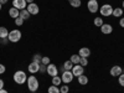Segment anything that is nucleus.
Wrapping results in <instances>:
<instances>
[{
	"mask_svg": "<svg viewBox=\"0 0 124 93\" xmlns=\"http://www.w3.org/2000/svg\"><path fill=\"white\" fill-rule=\"evenodd\" d=\"M26 83H27V88H29L30 92H36L39 89V81H37V78L34 75H31L30 77H27Z\"/></svg>",
	"mask_w": 124,
	"mask_h": 93,
	"instance_id": "nucleus-1",
	"label": "nucleus"
},
{
	"mask_svg": "<svg viewBox=\"0 0 124 93\" xmlns=\"http://www.w3.org/2000/svg\"><path fill=\"white\" fill-rule=\"evenodd\" d=\"M14 82L16 85H24L25 82L27 81V76L24 71H16L14 73Z\"/></svg>",
	"mask_w": 124,
	"mask_h": 93,
	"instance_id": "nucleus-2",
	"label": "nucleus"
},
{
	"mask_svg": "<svg viewBox=\"0 0 124 93\" xmlns=\"http://www.w3.org/2000/svg\"><path fill=\"white\" fill-rule=\"evenodd\" d=\"M21 31L15 29V30H11L9 32V36H8V40L10 41V42H19L20 39H21Z\"/></svg>",
	"mask_w": 124,
	"mask_h": 93,
	"instance_id": "nucleus-3",
	"label": "nucleus"
},
{
	"mask_svg": "<svg viewBox=\"0 0 124 93\" xmlns=\"http://www.w3.org/2000/svg\"><path fill=\"white\" fill-rule=\"evenodd\" d=\"M99 13H101V16H104V17L112 16L113 15V8L109 4H104V5H102V8H99Z\"/></svg>",
	"mask_w": 124,
	"mask_h": 93,
	"instance_id": "nucleus-4",
	"label": "nucleus"
},
{
	"mask_svg": "<svg viewBox=\"0 0 124 93\" xmlns=\"http://www.w3.org/2000/svg\"><path fill=\"white\" fill-rule=\"evenodd\" d=\"M73 73H72V71H63L62 72V76H61V79L62 82H63L65 85H68L72 82V79H73Z\"/></svg>",
	"mask_w": 124,
	"mask_h": 93,
	"instance_id": "nucleus-5",
	"label": "nucleus"
},
{
	"mask_svg": "<svg viewBox=\"0 0 124 93\" xmlns=\"http://www.w3.org/2000/svg\"><path fill=\"white\" fill-rule=\"evenodd\" d=\"M87 9H88V11H89V13H92V14L97 13L98 10H99L98 1H97V0H89V1L87 3Z\"/></svg>",
	"mask_w": 124,
	"mask_h": 93,
	"instance_id": "nucleus-6",
	"label": "nucleus"
},
{
	"mask_svg": "<svg viewBox=\"0 0 124 93\" xmlns=\"http://www.w3.org/2000/svg\"><path fill=\"white\" fill-rule=\"evenodd\" d=\"M46 73H47L50 77H55V76H57V73H58V68H57V66L54 65V63L47 65V71H46Z\"/></svg>",
	"mask_w": 124,
	"mask_h": 93,
	"instance_id": "nucleus-7",
	"label": "nucleus"
},
{
	"mask_svg": "<svg viewBox=\"0 0 124 93\" xmlns=\"http://www.w3.org/2000/svg\"><path fill=\"white\" fill-rule=\"evenodd\" d=\"M13 6L17 10H24L27 8V3L26 0H13Z\"/></svg>",
	"mask_w": 124,
	"mask_h": 93,
	"instance_id": "nucleus-8",
	"label": "nucleus"
},
{
	"mask_svg": "<svg viewBox=\"0 0 124 93\" xmlns=\"http://www.w3.org/2000/svg\"><path fill=\"white\" fill-rule=\"evenodd\" d=\"M39 70H40V63H39V62H35V61H32V62H31V63L27 66V71L30 72L31 75L37 73Z\"/></svg>",
	"mask_w": 124,
	"mask_h": 93,
	"instance_id": "nucleus-9",
	"label": "nucleus"
},
{
	"mask_svg": "<svg viewBox=\"0 0 124 93\" xmlns=\"http://www.w3.org/2000/svg\"><path fill=\"white\" fill-rule=\"evenodd\" d=\"M26 10L30 13V15H37V14H39V11H40L39 5H37V4H35V3L29 4V5H27V8H26Z\"/></svg>",
	"mask_w": 124,
	"mask_h": 93,
	"instance_id": "nucleus-10",
	"label": "nucleus"
},
{
	"mask_svg": "<svg viewBox=\"0 0 124 93\" xmlns=\"http://www.w3.org/2000/svg\"><path fill=\"white\" fill-rule=\"evenodd\" d=\"M83 72H85V70H83V67H82L81 65H75L73 68H72V73H73L75 77L82 76V75H83Z\"/></svg>",
	"mask_w": 124,
	"mask_h": 93,
	"instance_id": "nucleus-11",
	"label": "nucleus"
},
{
	"mask_svg": "<svg viewBox=\"0 0 124 93\" xmlns=\"http://www.w3.org/2000/svg\"><path fill=\"white\" fill-rule=\"evenodd\" d=\"M123 73V68L120 66H113L110 68V76L113 77H119Z\"/></svg>",
	"mask_w": 124,
	"mask_h": 93,
	"instance_id": "nucleus-12",
	"label": "nucleus"
},
{
	"mask_svg": "<svg viewBox=\"0 0 124 93\" xmlns=\"http://www.w3.org/2000/svg\"><path fill=\"white\" fill-rule=\"evenodd\" d=\"M101 31H102V34H104V35H109V34H112L113 27L109 24H103L101 26Z\"/></svg>",
	"mask_w": 124,
	"mask_h": 93,
	"instance_id": "nucleus-13",
	"label": "nucleus"
},
{
	"mask_svg": "<svg viewBox=\"0 0 124 93\" xmlns=\"http://www.w3.org/2000/svg\"><path fill=\"white\" fill-rule=\"evenodd\" d=\"M9 15H10V17H13L14 20L16 19V17H19L20 16V10H17L16 8H10L9 9Z\"/></svg>",
	"mask_w": 124,
	"mask_h": 93,
	"instance_id": "nucleus-14",
	"label": "nucleus"
},
{
	"mask_svg": "<svg viewBox=\"0 0 124 93\" xmlns=\"http://www.w3.org/2000/svg\"><path fill=\"white\" fill-rule=\"evenodd\" d=\"M78 55H79L81 57H89L91 50H89L88 47H82V48H79V51H78Z\"/></svg>",
	"mask_w": 124,
	"mask_h": 93,
	"instance_id": "nucleus-15",
	"label": "nucleus"
},
{
	"mask_svg": "<svg viewBox=\"0 0 124 93\" xmlns=\"http://www.w3.org/2000/svg\"><path fill=\"white\" fill-rule=\"evenodd\" d=\"M9 32H10V31H9L6 27H4V26H0V39H8Z\"/></svg>",
	"mask_w": 124,
	"mask_h": 93,
	"instance_id": "nucleus-16",
	"label": "nucleus"
},
{
	"mask_svg": "<svg viewBox=\"0 0 124 93\" xmlns=\"http://www.w3.org/2000/svg\"><path fill=\"white\" fill-rule=\"evenodd\" d=\"M113 16H116V17H122V16H123V9H122V8H116V9H113Z\"/></svg>",
	"mask_w": 124,
	"mask_h": 93,
	"instance_id": "nucleus-17",
	"label": "nucleus"
},
{
	"mask_svg": "<svg viewBox=\"0 0 124 93\" xmlns=\"http://www.w3.org/2000/svg\"><path fill=\"white\" fill-rule=\"evenodd\" d=\"M73 63H72V62L68 60V61H65V63H63V66H62V67H63L65 68V71H72V68H73Z\"/></svg>",
	"mask_w": 124,
	"mask_h": 93,
	"instance_id": "nucleus-18",
	"label": "nucleus"
},
{
	"mask_svg": "<svg viewBox=\"0 0 124 93\" xmlns=\"http://www.w3.org/2000/svg\"><path fill=\"white\" fill-rule=\"evenodd\" d=\"M79 60H81V56L79 55H72L71 58H70V61L73 65H79Z\"/></svg>",
	"mask_w": 124,
	"mask_h": 93,
	"instance_id": "nucleus-19",
	"label": "nucleus"
},
{
	"mask_svg": "<svg viewBox=\"0 0 124 93\" xmlns=\"http://www.w3.org/2000/svg\"><path fill=\"white\" fill-rule=\"evenodd\" d=\"M77 78H78V83L82 85V86H85V85L88 83V77H86L85 75H82V76H79V77H77Z\"/></svg>",
	"mask_w": 124,
	"mask_h": 93,
	"instance_id": "nucleus-20",
	"label": "nucleus"
},
{
	"mask_svg": "<svg viewBox=\"0 0 124 93\" xmlns=\"http://www.w3.org/2000/svg\"><path fill=\"white\" fill-rule=\"evenodd\" d=\"M30 13L27 11L26 9H24V10H20V17H23L24 20H27V19H30Z\"/></svg>",
	"mask_w": 124,
	"mask_h": 93,
	"instance_id": "nucleus-21",
	"label": "nucleus"
},
{
	"mask_svg": "<svg viewBox=\"0 0 124 93\" xmlns=\"http://www.w3.org/2000/svg\"><path fill=\"white\" fill-rule=\"evenodd\" d=\"M68 1H70V5L72 8H79L81 4H82L81 0H68Z\"/></svg>",
	"mask_w": 124,
	"mask_h": 93,
	"instance_id": "nucleus-22",
	"label": "nucleus"
},
{
	"mask_svg": "<svg viewBox=\"0 0 124 93\" xmlns=\"http://www.w3.org/2000/svg\"><path fill=\"white\" fill-rule=\"evenodd\" d=\"M62 83V79H61V77H58V76H55V77H52V85L54 86H60Z\"/></svg>",
	"mask_w": 124,
	"mask_h": 93,
	"instance_id": "nucleus-23",
	"label": "nucleus"
},
{
	"mask_svg": "<svg viewBox=\"0 0 124 93\" xmlns=\"http://www.w3.org/2000/svg\"><path fill=\"white\" fill-rule=\"evenodd\" d=\"M47 93H61L60 92V88L57 87V86H51V87H48V89H47Z\"/></svg>",
	"mask_w": 124,
	"mask_h": 93,
	"instance_id": "nucleus-24",
	"label": "nucleus"
},
{
	"mask_svg": "<svg viewBox=\"0 0 124 93\" xmlns=\"http://www.w3.org/2000/svg\"><path fill=\"white\" fill-rule=\"evenodd\" d=\"M93 23H94V25H96L97 27H101L103 24H104V23H103V19H102V16H101V17H96Z\"/></svg>",
	"mask_w": 124,
	"mask_h": 93,
	"instance_id": "nucleus-25",
	"label": "nucleus"
},
{
	"mask_svg": "<svg viewBox=\"0 0 124 93\" xmlns=\"http://www.w3.org/2000/svg\"><path fill=\"white\" fill-rule=\"evenodd\" d=\"M24 23H25V20H24L23 17H20V16L15 19V25H16V26H23Z\"/></svg>",
	"mask_w": 124,
	"mask_h": 93,
	"instance_id": "nucleus-26",
	"label": "nucleus"
},
{
	"mask_svg": "<svg viewBox=\"0 0 124 93\" xmlns=\"http://www.w3.org/2000/svg\"><path fill=\"white\" fill-rule=\"evenodd\" d=\"M79 65H81L82 67L87 66V65H88V60H87V57H81V60H79Z\"/></svg>",
	"mask_w": 124,
	"mask_h": 93,
	"instance_id": "nucleus-27",
	"label": "nucleus"
},
{
	"mask_svg": "<svg viewBox=\"0 0 124 93\" xmlns=\"http://www.w3.org/2000/svg\"><path fill=\"white\" fill-rule=\"evenodd\" d=\"M41 63L42 65H50L51 62H50V57H47V56H42V60H41Z\"/></svg>",
	"mask_w": 124,
	"mask_h": 93,
	"instance_id": "nucleus-28",
	"label": "nucleus"
},
{
	"mask_svg": "<svg viewBox=\"0 0 124 93\" xmlns=\"http://www.w3.org/2000/svg\"><path fill=\"white\" fill-rule=\"evenodd\" d=\"M41 60H42V56H41L40 54H36V55H34V57H32V61L39 62V63H41Z\"/></svg>",
	"mask_w": 124,
	"mask_h": 93,
	"instance_id": "nucleus-29",
	"label": "nucleus"
},
{
	"mask_svg": "<svg viewBox=\"0 0 124 93\" xmlns=\"http://www.w3.org/2000/svg\"><path fill=\"white\" fill-rule=\"evenodd\" d=\"M60 92H61V93H68V92H70V87H68L67 85H63V86L60 88Z\"/></svg>",
	"mask_w": 124,
	"mask_h": 93,
	"instance_id": "nucleus-30",
	"label": "nucleus"
},
{
	"mask_svg": "<svg viewBox=\"0 0 124 93\" xmlns=\"http://www.w3.org/2000/svg\"><path fill=\"white\" fill-rule=\"evenodd\" d=\"M46 71H47V66H46V65H42V63H40V70H39L40 73H45Z\"/></svg>",
	"mask_w": 124,
	"mask_h": 93,
	"instance_id": "nucleus-31",
	"label": "nucleus"
},
{
	"mask_svg": "<svg viewBox=\"0 0 124 93\" xmlns=\"http://www.w3.org/2000/svg\"><path fill=\"white\" fill-rule=\"evenodd\" d=\"M118 82H119V85L122 87H124V73H122L119 77H118Z\"/></svg>",
	"mask_w": 124,
	"mask_h": 93,
	"instance_id": "nucleus-32",
	"label": "nucleus"
},
{
	"mask_svg": "<svg viewBox=\"0 0 124 93\" xmlns=\"http://www.w3.org/2000/svg\"><path fill=\"white\" fill-rule=\"evenodd\" d=\"M6 71V68H5V66L3 65V63H0V75H3L4 72Z\"/></svg>",
	"mask_w": 124,
	"mask_h": 93,
	"instance_id": "nucleus-33",
	"label": "nucleus"
},
{
	"mask_svg": "<svg viewBox=\"0 0 124 93\" xmlns=\"http://www.w3.org/2000/svg\"><path fill=\"white\" fill-rule=\"evenodd\" d=\"M119 25H120L122 27H124V17H123V16L120 17V21H119Z\"/></svg>",
	"mask_w": 124,
	"mask_h": 93,
	"instance_id": "nucleus-34",
	"label": "nucleus"
},
{
	"mask_svg": "<svg viewBox=\"0 0 124 93\" xmlns=\"http://www.w3.org/2000/svg\"><path fill=\"white\" fill-rule=\"evenodd\" d=\"M4 85H5V83H4V81L0 78V89H3V88H4Z\"/></svg>",
	"mask_w": 124,
	"mask_h": 93,
	"instance_id": "nucleus-35",
	"label": "nucleus"
},
{
	"mask_svg": "<svg viewBox=\"0 0 124 93\" xmlns=\"http://www.w3.org/2000/svg\"><path fill=\"white\" fill-rule=\"evenodd\" d=\"M8 41H9L8 39H0V42H1V44H6Z\"/></svg>",
	"mask_w": 124,
	"mask_h": 93,
	"instance_id": "nucleus-36",
	"label": "nucleus"
},
{
	"mask_svg": "<svg viewBox=\"0 0 124 93\" xmlns=\"http://www.w3.org/2000/svg\"><path fill=\"white\" fill-rule=\"evenodd\" d=\"M6 3H8V0H0V4H1V5H4Z\"/></svg>",
	"mask_w": 124,
	"mask_h": 93,
	"instance_id": "nucleus-37",
	"label": "nucleus"
},
{
	"mask_svg": "<svg viewBox=\"0 0 124 93\" xmlns=\"http://www.w3.org/2000/svg\"><path fill=\"white\" fill-rule=\"evenodd\" d=\"M0 93H9V92H8L6 89H4V88H3V89H0Z\"/></svg>",
	"mask_w": 124,
	"mask_h": 93,
	"instance_id": "nucleus-38",
	"label": "nucleus"
},
{
	"mask_svg": "<svg viewBox=\"0 0 124 93\" xmlns=\"http://www.w3.org/2000/svg\"><path fill=\"white\" fill-rule=\"evenodd\" d=\"M26 3L27 4H31V3H34V0H26Z\"/></svg>",
	"mask_w": 124,
	"mask_h": 93,
	"instance_id": "nucleus-39",
	"label": "nucleus"
},
{
	"mask_svg": "<svg viewBox=\"0 0 124 93\" xmlns=\"http://www.w3.org/2000/svg\"><path fill=\"white\" fill-rule=\"evenodd\" d=\"M122 5H123V9H124V0H123V4Z\"/></svg>",
	"mask_w": 124,
	"mask_h": 93,
	"instance_id": "nucleus-40",
	"label": "nucleus"
},
{
	"mask_svg": "<svg viewBox=\"0 0 124 93\" xmlns=\"http://www.w3.org/2000/svg\"><path fill=\"white\" fill-rule=\"evenodd\" d=\"M1 8H3V5H1V4H0V10H1Z\"/></svg>",
	"mask_w": 124,
	"mask_h": 93,
	"instance_id": "nucleus-41",
	"label": "nucleus"
},
{
	"mask_svg": "<svg viewBox=\"0 0 124 93\" xmlns=\"http://www.w3.org/2000/svg\"><path fill=\"white\" fill-rule=\"evenodd\" d=\"M30 93H36V92H30Z\"/></svg>",
	"mask_w": 124,
	"mask_h": 93,
	"instance_id": "nucleus-42",
	"label": "nucleus"
}]
</instances>
